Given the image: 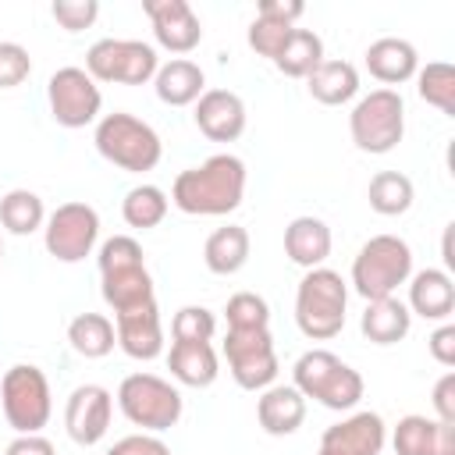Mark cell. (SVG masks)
Here are the masks:
<instances>
[{
	"mask_svg": "<svg viewBox=\"0 0 455 455\" xmlns=\"http://www.w3.org/2000/svg\"><path fill=\"white\" fill-rule=\"evenodd\" d=\"M284 256L302 270L323 267L331 256V228L320 217H295L284 228Z\"/></svg>",
	"mask_w": 455,
	"mask_h": 455,
	"instance_id": "ffe728a7",
	"label": "cell"
},
{
	"mask_svg": "<svg viewBox=\"0 0 455 455\" xmlns=\"http://www.w3.org/2000/svg\"><path fill=\"white\" fill-rule=\"evenodd\" d=\"M348 132L363 153H391L405 135V103L395 89H373L348 114Z\"/></svg>",
	"mask_w": 455,
	"mask_h": 455,
	"instance_id": "8992f818",
	"label": "cell"
},
{
	"mask_svg": "<svg viewBox=\"0 0 455 455\" xmlns=\"http://www.w3.org/2000/svg\"><path fill=\"white\" fill-rule=\"evenodd\" d=\"M68 341L82 359H103L117 345V334L103 313H78L68 323Z\"/></svg>",
	"mask_w": 455,
	"mask_h": 455,
	"instance_id": "4316f807",
	"label": "cell"
},
{
	"mask_svg": "<svg viewBox=\"0 0 455 455\" xmlns=\"http://www.w3.org/2000/svg\"><path fill=\"white\" fill-rule=\"evenodd\" d=\"M434 430H437V419H427V416H402L398 427H395V455H430L434 448Z\"/></svg>",
	"mask_w": 455,
	"mask_h": 455,
	"instance_id": "d590c367",
	"label": "cell"
},
{
	"mask_svg": "<svg viewBox=\"0 0 455 455\" xmlns=\"http://www.w3.org/2000/svg\"><path fill=\"white\" fill-rule=\"evenodd\" d=\"M46 100H50L53 121L64 124V128L92 124L100 117V107H103V92L89 78L85 68H60V71H53L50 82H46Z\"/></svg>",
	"mask_w": 455,
	"mask_h": 455,
	"instance_id": "8fae6325",
	"label": "cell"
},
{
	"mask_svg": "<svg viewBox=\"0 0 455 455\" xmlns=\"http://www.w3.org/2000/svg\"><path fill=\"white\" fill-rule=\"evenodd\" d=\"M444 263L455 267V256H451V224H448V231H444Z\"/></svg>",
	"mask_w": 455,
	"mask_h": 455,
	"instance_id": "c3c4849f",
	"label": "cell"
},
{
	"mask_svg": "<svg viewBox=\"0 0 455 455\" xmlns=\"http://www.w3.org/2000/svg\"><path fill=\"white\" fill-rule=\"evenodd\" d=\"M110 412H114V398L107 387L100 384H82L71 391L68 405H64V427L68 437L82 448H92L103 441L107 427H110Z\"/></svg>",
	"mask_w": 455,
	"mask_h": 455,
	"instance_id": "7c38bea8",
	"label": "cell"
},
{
	"mask_svg": "<svg viewBox=\"0 0 455 455\" xmlns=\"http://www.w3.org/2000/svg\"><path fill=\"white\" fill-rule=\"evenodd\" d=\"M142 11L153 21V36L171 53H188L203 39V25L188 0H142Z\"/></svg>",
	"mask_w": 455,
	"mask_h": 455,
	"instance_id": "4fadbf2b",
	"label": "cell"
},
{
	"mask_svg": "<svg viewBox=\"0 0 455 455\" xmlns=\"http://www.w3.org/2000/svg\"><path fill=\"white\" fill-rule=\"evenodd\" d=\"M171 377L185 387H210L217 380V352L210 341H174L167 355Z\"/></svg>",
	"mask_w": 455,
	"mask_h": 455,
	"instance_id": "7402d4cb",
	"label": "cell"
},
{
	"mask_svg": "<svg viewBox=\"0 0 455 455\" xmlns=\"http://www.w3.org/2000/svg\"><path fill=\"white\" fill-rule=\"evenodd\" d=\"M306 82H309V96L323 107H341L359 92V71L348 60H320Z\"/></svg>",
	"mask_w": 455,
	"mask_h": 455,
	"instance_id": "cb8c5ba5",
	"label": "cell"
},
{
	"mask_svg": "<svg viewBox=\"0 0 455 455\" xmlns=\"http://www.w3.org/2000/svg\"><path fill=\"white\" fill-rule=\"evenodd\" d=\"M0 402H4L7 423L18 434H39L50 423V412H53L50 380L32 363H18L0 377Z\"/></svg>",
	"mask_w": 455,
	"mask_h": 455,
	"instance_id": "52a82bcc",
	"label": "cell"
},
{
	"mask_svg": "<svg viewBox=\"0 0 455 455\" xmlns=\"http://www.w3.org/2000/svg\"><path fill=\"white\" fill-rule=\"evenodd\" d=\"M224 359L238 387L245 391H263L277 377V352L270 327L263 331H228L224 338Z\"/></svg>",
	"mask_w": 455,
	"mask_h": 455,
	"instance_id": "30bf717a",
	"label": "cell"
},
{
	"mask_svg": "<svg viewBox=\"0 0 455 455\" xmlns=\"http://www.w3.org/2000/svg\"><path fill=\"white\" fill-rule=\"evenodd\" d=\"M4 455H57V451H53V444L43 434H18L4 448Z\"/></svg>",
	"mask_w": 455,
	"mask_h": 455,
	"instance_id": "bcb514c9",
	"label": "cell"
},
{
	"mask_svg": "<svg viewBox=\"0 0 455 455\" xmlns=\"http://www.w3.org/2000/svg\"><path fill=\"white\" fill-rule=\"evenodd\" d=\"M359 398H363V377H359V370H352L348 363H341V366L327 377V384L316 391V402H320L323 409H334V412L352 409Z\"/></svg>",
	"mask_w": 455,
	"mask_h": 455,
	"instance_id": "836d02e7",
	"label": "cell"
},
{
	"mask_svg": "<svg viewBox=\"0 0 455 455\" xmlns=\"http://www.w3.org/2000/svg\"><path fill=\"white\" fill-rule=\"evenodd\" d=\"M117 405L128 416V423L153 430V434L171 430L185 409L181 391L156 373H128L117 387Z\"/></svg>",
	"mask_w": 455,
	"mask_h": 455,
	"instance_id": "5b68a950",
	"label": "cell"
},
{
	"mask_svg": "<svg viewBox=\"0 0 455 455\" xmlns=\"http://www.w3.org/2000/svg\"><path fill=\"white\" fill-rule=\"evenodd\" d=\"M196 128L210 142H235L245 132V103L231 89H206L196 100Z\"/></svg>",
	"mask_w": 455,
	"mask_h": 455,
	"instance_id": "5bb4252c",
	"label": "cell"
},
{
	"mask_svg": "<svg viewBox=\"0 0 455 455\" xmlns=\"http://www.w3.org/2000/svg\"><path fill=\"white\" fill-rule=\"evenodd\" d=\"M412 277V249L398 235H373L352 259V288L373 302L387 299Z\"/></svg>",
	"mask_w": 455,
	"mask_h": 455,
	"instance_id": "277c9868",
	"label": "cell"
},
{
	"mask_svg": "<svg viewBox=\"0 0 455 455\" xmlns=\"http://www.w3.org/2000/svg\"><path fill=\"white\" fill-rule=\"evenodd\" d=\"M291 28H295V25H281V21L252 18V25H249V46H252L259 57H270V60H274V57L281 53V46L288 43Z\"/></svg>",
	"mask_w": 455,
	"mask_h": 455,
	"instance_id": "f35d334b",
	"label": "cell"
},
{
	"mask_svg": "<svg viewBox=\"0 0 455 455\" xmlns=\"http://www.w3.org/2000/svg\"><path fill=\"white\" fill-rule=\"evenodd\" d=\"M359 327H363V338H366V341H373V345H395V341H402V338L409 334L412 313H409V306L398 302L395 295L373 299V302H366Z\"/></svg>",
	"mask_w": 455,
	"mask_h": 455,
	"instance_id": "603a6c76",
	"label": "cell"
},
{
	"mask_svg": "<svg viewBox=\"0 0 455 455\" xmlns=\"http://www.w3.org/2000/svg\"><path fill=\"white\" fill-rule=\"evenodd\" d=\"M224 316H228V331H263V327H270V306L256 291L231 295L228 306H224Z\"/></svg>",
	"mask_w": 455,
	"mask_h": 455,
	"instance_id": "e575fe53",
	"label": "cell"
},
{
	"mask_svg": "<svg viewBox=\"0 0 455 455\" xmlns=\"http://www.w3.org/2000/svg\"><path fill=\"white\" fill-rule=\"evenodd\" d=\"M387 441L384 419L377 412H355L334 427L323 430L320 448L334 451V455H380Z\"/></svg>",
	"mask_w": 455,
	"mask_h": 455,
	"instance_id": "2e32d148",
	"label": "cell"
},
{
	"mask_svg": "<svg viewBox=\"0 0 455 455\" xmlns=\"http://www.w3.org/2000/svg\"><path fill=\"white\" fill-rule=\"evenodd\" d=\"M107 455H171V448L153 434H128L107 448Z\"/></svg>",
	"mask_w": 455,
	"mask_h": 455,
	"instance_id": "b9f144b4",
	"label": "cell"
},
{
	"mask_svg": "<svg viewBox=\"0 0 455 455\" xmlns=\"http://www.w3.org/2000/svg\"><path fill=\"white\" fill-rule=\"evenodd\" d=\"M156 50L142 39H100L85 53V71L92 82L142 85L156 75Z\"/></svg>",
	"mask_w": 455,
	"mask_h": 455,
	"instance_id": "ba28073f",
	"label": "cell"
},
{
	"mask_svg": "<svg viewBox=\"0 0 455 455\" xmlns=\"http://www.w3.org/2000/svg\"><path fill=\"white\" fill-rule=\"evenodd\" d=\"M316 455H334V451H327V448H320V451H316Z\"/></svg>",
	"mask_w": 455,
	"mask_h": 455,
	"instance_id": "681fc988",
	"label": "cell"
},
{
	"mask_svg": "<svg viewBox=\"0 0 455 455\" xmlns=\"http://www.w3.org/2000/svg\"><path fill=\"white\" fill-rule=\"evenodd\" d=\"M323 60V39L313 28H291L288 43L281 46V53L274 57L277 71L288 78H309V71Z\"/></svg>",
	"mask_w": 455,
	"mask_h": 455,
	"instance_id": "83f0119b",
	"label": "cell"
},
{
	"mask_svg": "<svg viewBox=\"0 0 455 455\" xmlns=\"http://www.w3.org/2000/svg\"><path fill=\"white\" fill-rule=\"evenodd\" d=\"M0 256H4V242H0Z\"/></svg>",
	"mask_w": 455,
	"mask_h": 455,
	"instance_id": "f907efd6",
	"label": "cell"
},
{
	"mask_svg": "<svg viewBox=\"0 0 455 455\" xmlns=\"http://www.w3.org/2000/svg\"><path fill=\"white\" fill-rule=\"evenodd\" d=\"M256 419L270 437H284L295 434L306 419V398L291 387V384H277V387H263L259 402H256Z\"/></svg>",
	"mask_w": 455,
	"mask_h": 455,
	"instance_id": "ac0fdd59",
	"label": "cell"
},
{
	"mask_svg": "<svg viewBox=\"0 0 455 455\" xmlns=\"http://www.w3.org/2000/svg\"><path fill=\"white\" fill-rule=\"evenodd\" d=\"M153 85H156L160 103H167V107H188V103H196L206 92L203 89L206 85L203 68L185 60V57H174V60L160 64L156 75H153Z\"/></svg>",
	"mask_w": 455,
	"mask_h": 455,
	"instance_id": "44dd1931",
	"label": "cell"
},
{
	"mask_svg": "<svg viewBox=\"0 0 455 455\" xmlns=\"http://www.w3.org/2000/svg\"><path fill=\"white\" fill-rule=\"evenodd\" d=\"M416 92L441 114L455 117V68L444 60H430L427 68L416 71Z\"/></svg>",
	"mask_w": 455,
	"mask_h": 455,
	"instance_id": "4dcf8cb0",
	"label": "cell"
},
{
	"mask_svg": "<svg viewBox=\"0 0 455 455\" xmlns=\"http://www.w3.org/2000/svg\"><path fill=\"white\" fill-rule=\"evenodd\" d=\"M341 366V359L334 355V352H327V348H309V352H302L299 359H295V370H291V377H295V391L302 395V398H316V391L327 384V377L334 373Z\"/></svg>",
	"mask_w": 455,
	"mask_h": 455,
	"instance_id": "d6a6232c",
	"label": "cell"
},
{
	"mask_svg": "<svg viewBox=\"0 0 455 455\" xmlns=\"http://www.w3.org/2000/svg\"><path fill=\"white\" fill-rule=\"evenodd\" d=\"M427 348H430V355H434L441 366H455V323H441V327L430 334Z\"/></svg>",
	"mask_w": 455,
	"mask_h": 455,
	"instance_id": "f6af8a7d",
	"label": "cell"
},
{
	"mask_svg": "<svg viewBox=\"0 0 455 455\" xmlns=\"http://www.w3.org/2000/svg\"><path fill=\"white\" fill-rule=\"evenodd\" d=\"M0 224L11 231V235H32L46 224V210H43V199L28 188H11L4 199H0Z\"/></svg>",
	"mask_w": 455,
	"mask_h": 455,
	"instance_id": "f546056e",
	"label": "cell"
},
{
	"mask_svg": "<svg viewBox=\"0 0 455 455\" xmlns=\"http://www.w3.org/2000/svg\"><path fill=\"white\" fill-rule=\"evenodd\" d=\"M366 199H370V210L380 213V217H398L412 206L416 199V188L412 181L402 174V171H380L370 178V188H366Z\"/></svg>",
	"mask_w": 455,
	"mask_h": 455,
	"instance_id": "f1b7e54d",
	"label": "cell"
},
{
	"mask_svg": "<svg viewBox=\"0 0 455 455\" xmlns=\"http://www.w3.org/2000/svg\"><path fill=\"white\" fill-rule=\"evenodd\" d=\"M366 68H370V75L377 82L402 85V82H409L419 71V53H416V46L409 39L384 36V39L366 46Z\"/></svg>",
	"mask_w": 455,
	"mask_h": 455,
	"instance_id": "e0dca14e",
	"label": "cell"
},
{
	"mask_svg": "<svg viewBox=\"0 0 455 455\" xmlns=\"http://www.w3.org/2000/svg\"><path fill=\"white\" fill-rule=\"evenodd\" d=\"M203 259L213 274L228 277V274H238L249 259V231L242 224H228V228H217L206 245H203Z\"/></svg>",
	"mask_w": 455,
	"mask_h": 455,
	"instance_id": "d4e9b609",
	"label": "cell"
},
{
	"mask_svg": "<svg viewBox=\"0 0 455 455\" xmlns=\"http://www.w3.org/2000/svg\"><path fill=\"white\" fill-rule=\"evenodd\" d=\"M135 267H146V256L132 235H114L100 245V277L117 270H135Z\"/></svg>",
	"mask_w": 455,
	"mask_h": 455,
	"instance_id": "8d00e7d4",
	"label": "cell"
},
{
	"mask_svg": "<svg viewBox=\"0 0 455 455\" xmlns=\"http://www.w3.org/2000/svg\"><path fill=\"white\" fill-rule=\"evenodd\" d=\"M245 164L231 153H217L199 167H188L171 185V203L192 217H224L242 206Z\"/></svg>",
	"mask_w": 455,
	"mask_h": 455,
	"instance_id": "6da1fadb",
	"label": "cell"
},
{
	"mask_svg": "<svg viewBox=\"0 0 455 455\" xmlns=\"http://www.w3.org/2000/svg\"><path fill=\"white\" fill-rule=\"evenodd\" d=\"M345 306H348V288L338 270L331 267H313L299 281L295 291V323L306 338L327 341L341 334L345 327Z\"/></svg>",
	"mask_w": 455,
	"mask_h": 455,
	"instance_id": "7a4b0ae2",
	"label": "cell"
},
{
	"mask_svg": "<svg viewBox=\"0 0 455 455\" xmlns=\"http://www.w3.org/2000/svg\"><path fill=\"white\" fill-rule=\"evenodd\" d=\"M114 334H117V345L124 355L132 359H156L164 352V327H160V309H156V299L146 302V306H135L128 313H117L114 316Z\"/></svg>",
	"mask_w": 455,
	"mask_h": 455,
	"instance_id": "9a60e30c",
	"label": "cell"
},
{
	"mask_svg": "<svg viewBox=\"0 0 455 455\" xmlns=\"http://www.w3.org/2000/svg\"><path fill=\"white\" fill-rule=\"evenodd\" d=\"M434 412L441 423H455V373L451 370L434 384Z\"/></svg>",
	"mask_w": 455,
	"mask_h": 455,
	"instance_id": "ee69618b",
	"label": "cell"
},
{
	"mask_svg": "<svg viewBox=\"0 0 455 455\" xmlns=\"http://www.w3.org/2000/svg\"><path fill=\"white\" fill-rule=\"evenodd\" d=\"M455 309V284L448 270L427 267L412 274L409 284V313H419L423 320H448Z\"/></svg>",
	"mask_w": 455,
	"mask_h": 455,
	"instance_id": "d6986e66",
	"label": "cell"
},
{
	"mask_svg": "<svg viewBox=\"0 0 455 455\" xmlns=\"http://www.w3.org/2000/svg\"><path fill=\"white\" fill-rule=\"evenodd\" d=\"M430 455H455V423H441V419H437Z\"/></svg>",
	"mask_w": 455,
	"mask_h": 455,
	"instance_id": "7dc6e473",
	"label": "cell"
},
{
	"mask_svg": "<svg viewBox=\"0 0 455 455\" xmlns=\"http://www.w3.org/2000/svg\"><path fill=\"white\" fill-rule=\"evenodd\" d=\"M121 217H124V224L128 228H156L164 217H167V196H164V188H156V185H135L128 196H124V203H121Z\"/></svg>",
	"mask_w": 455,
	"mask_h": 455,
	"instance_id": "1f68e13d",
	"label": "cell"
},
{
	"mask_svg": "<svg viewBox=\"0 0 455 455\" xmlns=\"http://www.w3.org/2000/svg\"><path fill=\"white\" fill-rule=\"evenodd\" d=\"M217 331V316L206 306H181L171 320L174 341H210Z\"/></svg>",
	"mask_w": 455,
	"mask_h": 455,
	"instance_id": "74e56055",
	"label": "cell"
},
{
	"mask_svg": "<svg viewBox=\"0 0 455 455\" xmlns=\"http://www.w3.org/2000/svg\"><path fill=\"white\" fill-rule=\"evenodd\" d=\"M100 238V213L89 203H64L46 217L43 242L46 252L60 263H78L92 252Z\"/></svg>",
	"mask_w": 455,
	"mask_h": 455,
	"instance_id": "9c48e42d",
	"label": "cell"
},
{
	"mask_svg": "<svg viewBox=\"0 0 455 455\" xmlns=\"http://www.w3.org/2000/svg\"><path fill=\"white\" fill-rule=\"evenodd\" d=\"M50 11L57 18V25L68 28V32H82L100 18V4L96 0H53Z\"/></svg>",
	"mask_w": 455,
	"mask_h": 455,
	"instance_id": "60d3db41",
	"label": "cell"
},
{
	"mask_svg": "<svg viewBox=\"0 0 455 455\" xmlns=\"http://www.w3.org/2000/svg\"><path fill=\"white\" fill-rule=\"evenodd\" d=\"M92 142H96L103 160H110L114 167L132 171V174L153 171L164 156V142L153 132V124L139 121L135 114H124V110H114V114L100 117Z\"/></svg>",
	"mask_w": 455,
	"mask_h": 455,
	"instance_id": "3957f363",
	"label": "cell"
},
{
	"mask_svg": "<svg viewBox=\"0 0 455 455\" xmlns=\"http://www.w3.org/2000/svg\"><path fill=\"white\" fill-rule=\"evenodd\" d=\"M302 4L299 0H259L256 7V18H267V21H281V25H295L302 18Z\"/></svg>",
	"mask_w": 455,
	"mask_h": 455,
	"instance_id": "7bdbcfd3",
	"label": "cell"
},
{
	"mask_svg": "<svg viewBox=\"0 0 455 455\" xmlns=\"http://www.w3.org/2000/svg\"><path fill=\"white\" fill-rule=\"evenodd\" d=\"M32 75V57L21 43H0V89H14Z\"/></svg>",
	"mask_w": 455,
	"mask_h": 455,
	"instance_id": "ab89813d",
	"label": "cell"
},
{
	"mask_svg": "<svg viewBox=\"0 0 455 455\" xmlns=\"http://www.w3.org/2000/svg\"><path fill=\"white\" fill-rule=\"evenodd\" d=\"M103 302L117 313H128L135 306L153 302V277L146 267L135 270H117V274H103Z\"/></svg>",
	"mask_w": 455,
	"mask_h": 455,
	"instance_id": "484cf974",
	"label": "cell"
}]
</instances>
